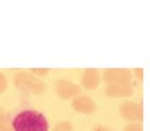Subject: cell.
<instances>
[{
  "label": "cell",
  "instance_id": "obj_1",
  "mask_svg": "<svg viewBox=\"0 0 150 131\" xmlns=\"http://www.w3.org/2000/svg\"><path fill=\"white\" fill-rule=\"evenodd\" d=\"M11 128L12 131H47L48 123L41 113L25 110L13 118Z\"/></svg>",
  "mask_w": 150,
  "mask_h": 131
},
{
  "label": "cell",
  "instance_id": "obj_2",
  "mask_svg": "<svg viewBox=\"0 0 150 131\" xmlns=\"http://www.w3.org/2000/svg\"><path fill=\"white\" fill-rule=\"evenodd\" d=\"M14 84L18 88L27 89L33 93H42L46 89V84L36 76L28 72H18L14 76Z\"/></svg>",
  "mask_w": 150,
  "mask_h": 131
},
{
  "label": "cell",
  "instance_id": "obj_3",
  "mask_svg": "<svg viewBox=\"0 0 150 131\" xmlns=\"http://www.w3.org/2000/svg\"><path fill=\"white\" fill-rule=\"evenodd\" d=\"M103 78L105 82L109 85L118 84H130L133 75L128 69H106L104 72Z\"/></svg>",
  "mask_w": 150,
  "mask_h": 131
},
{
  "label": "cell",
  "instance_id": "obj_4",
  "mask_svg": "<svg viewBox=\"0 0 150 131\" xmlns=\"http://www.w3.org/2000/svg\"><path fill=\"white\" fill-rule=\"evenodd\" d=\"M120 115L127 121L134 122H141L143 119V110L141 104L134 101H126L120 105Z\"/></svg>",
  "mask_w": 150,
  "mask_h": 131
},
{
  "label": "cell",
  "instance_id": "obj_5",
  "mask_svg": "<svg viewBox=\"0 0 150 131\" xmlns=\"http://www.w3.org/2000/svg\"><path fill=\"white\" fill-rule=\"evenodd\" d=\"M55 92L62 100H68L78 96L81 93V88L72 81L60 79L55 83Z\"/></svg>",
  "mask_w": 150,
  "mask_h": 131
},
{
  "label": "cell",
  "instance_id": "obj_6",
  "mask_svg": "<svg viewBox=\"0 0 150 131\" xmlns=\"http://www.w3.org/2000/svg\"><path fill=\"white\" fill-rule=\"evenodd\" d=\"M71 107L75 111L85 115H92L97 109L95 101L90 97L84 95L76 96L74 98L71 102Z\"/></svg>",
  "mask_w": 150,
  "mask_h": 131
},
{
  "label": "cell",
  "instance_id": "obj_7",
  "mask_svg": "<svg viewBox=\"0 0 150 131\" xmlns=\"http://www.w3.org/2000/svg\"><path fill=\"white\" fill-rule=\"evenodd\" d=\"M134 88L130 84L109 85L105 88V95L111 98L129 97L133 95Z\"/></svg>",
  "mask_w": 150,
  "mask_h": 131
},
{
  "label": "cell",
  "instance_id": "obj_8",
  "mask_svg": "<svg viewBox=\"0 0 150 131\" xmlns=\"http://www.w3.org/2000/svg\"><path fill=\"white\" fill-rule=\"evenodd\" d=\"M81 82L87 90L96 89L100 83V73L97 69H86L82 74Z\"/></svg>",
  "mask_w": 150,
  "mask_h": 131
},
{
  "label": "cell",
  "instance_id": "obj_9",
  "mask_svg": "<svg viewBox=\"0 0 150 131\" xmlns=\"http://www.w3.org/2000/svg\"><path fill=\"white\" fill-rule=\"evenodd\" d=\"M52 131H72V126L69 122H61L54 127Z\"/></svg>",
  "mask_w": 150,
  "mask_h": 131
},
{
  "label": "cell",
  "instance_id": "obj_10",
  "mask_svg": "<svg viewBox=\"0 0 150 131\" xmlns=\"http://www.w3.org/2000/svg\"><path fill=\"white\" fill-rule=\"evenodd\" d=\"M124 131H143V129H142V126L141 123L134 122V123L128 124L125 128Z\"/></svg>",
  "mask_w": 150,
  "mask_h": 131
},
{
  "label": "cell",
  "instance_id": "obj_11",
  "mask_svg": "<svg viewBox=\"0 0 150 131\" xmlns=\"http://www.w3.org/2000/svg\"><path fill=\"white\" fill-rule=\"evenodd\" d=\"M7 84H8V82H7V78H6L5 75L4 73L0 72V94L5 91V89L7 87Z\"/></svg>",
  "mask_w": 150,
  "mask_h": 131
},
{
  "label": "cell",
  "instance_id": "obj_12",
  "mask_svg": "<svg viewBox=\"0 0 150 131\" xmlns=\"http://www.w3.org/2000/svg\"><path fill=\"white\" fill-rule=\"evenodd\" d=\"M6 123H8L7 122V115H6V113H5V111L2 108H0V127L4 126Z\"/></svg>",
  "mask_w": 150,
  "mask_h": 131
},
{
  "label": "cell",
  "instance_id": "obj_13",
  "mask_svg": "<svg viewBox=\"0 0 150 131\" xmlns=\"http://www.w3.org/2000/svg\"><path fill=\"white\" fill-rule=\"evenodd\" d=\"M32 70L38 75H46L49 72V70L47 69H33Z\"/></svg>",
  "mask_w": 150,
  "mask_h": 131
},
{
  "label": "cell",
  "instance_id": "obj_14",
  "mask_svg": "<svg viewBox=\"0 0 150 131\" xmlns=\"http://www.w3.org/2000/svg\"><path fill=\"white\" fill-rule=\"evenodd\" d=\"M93 131H112L111 129L105 127V126H103V125H98V126H96L94 128Z\"/></svg>",
  "mask_w": 150,
  "mask_h": 131
},
{
  "label": "cell",
  "instance_id": "obj_15",
  "mask_svg": "<svg viewBox=\"0 0 150 131\" xmlns=\"http://www.w3.org/2000/svg\"><path fill=\"white\" fill-rule=\"evenodd\" d=\"M135 74L138 76V78H142V76H143V70H142V69H136L135 70Z\"/></svg>",
  "mask_w": 150,
  "mask_h": 131
},
{
  "label": "cell",
  "instance_id": "obj_16",
  "mask_svg": "<svg viewBox=\"0 0 150 131\" xmlns=\"http://www.w3.org/2000/svg\"><path fill=\"white\" fill-rule=\"evenodd\" d=\"M0 131H12V130L10 128V126L8 125V123H6L4 126L0 127Z\"/></svg>",
  "mask_w": 150,
  "mask_h": 131
}]
</instances>
